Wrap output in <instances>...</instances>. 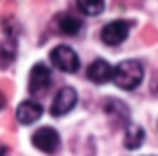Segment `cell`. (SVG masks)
Returning <instances> with one entry per match:
<instances>
[{
    "mask_svg": "<svg viewBox=\"0 0 158 156\" xmlns=\"http://www.w3.org/2000/svg\"><path fill=\"white\" fill-rule=\"evenodd\" d=\"M50 84H52V74H50L48 66L42 64V63H37L31 68V72H30V81H28L30 94L40 96V94H44L50 88Z\"/></svg>",
    "mask_w": 158,
    "mask_h": 156,
    "instance_id": "obj_5",
    "label": "cell"
},
{
    "mask_svg": "<svg viewBox=\"0 0 158 156\" xmlns=\"http://www.w3.org/2000/svg\"><path fill=\"white\" fill-rule=\"evenodd\" d=\"M143 79V66L138 61H121L112 68V81L121 90H134Z\"/></svg>",
    "mask_w": 158,
    "mask_h": 156,
    "instance_id": "obj_1",
    "label": "cell"
},
{
    "mask_svg": "<svg viewBox=\"0 0 158 156\" xmlns=\"http://www.w3.org/2000/svg\"><path fill=\"white\" fill-rule=\"evenodd\" d=\"M4 105H6V97H4L2 92H0V109H4Z\"/></svg>",
    "mask_w": 158,
    "mask_h": 156,
    "instance_id": "obj_14",
    "label": "cell"
},
{
    "mask_svg": "<svg viewBox=\"0 0 158 156\" xmlns=\"http://www.w3.org/2000/svg\"><path fill=\"white\" fill-rule=\"evenodd\" d=\"M50 61L53 63V66L64 74H76L79 70V57L77 53L70 48V46H55L50 51Z\"/></svg>",
    "mask_w": 158,
    "mask_h": 156,
    "instance_id": "obj_2",
    "label": "cell"
},
{
    "mask_svg": "<svg viewBox=\"0 0 158 156\" xmlns=\"http://www.w3.org/2000/svg\"><path fill=\"white\" fill-rule=\"evenodd\" d=\"M6 154V149H4V147H0V156H4Z\"/></svg>",
    "mask_w": 158,
    "mask_h": 156,
    "instance_id": "obj_15",
    "label": "cell"
},
{
    "mask_svg": "<svg viewBox=\"0 0 158 156\" xmlns=\"http://www.w3.org/2000/svg\"><path fill=\"white\" fill-rule=\"evenodd\" d=\"M143 140H145V130H143L140 125H136V123L127 125V130H125V142H123L127 149H131V151L138 149V147L143 143Z\"/></svg>",
    "mask_w": 158,
    "mask_h": 156,
    "instance_id": "obj_10",
    "label": "cell"
},
{
    "mask_svg": "<svg viewBox=\"0 0 158 156\" xmlns=\"http://www.w3.org/2000/svg\"><path fill=\"white\" fill-rule=\"evenodd\" d=\"M79 11L83 15H88V17H94V15H99L105 7L103 0H76Z\"/></svg>",
    "mask_w": 158,
    "mask_h": 156,
    "instance_id": "obj_12",
    "label": "cell"
},
{
    "mask_svg": "<svg viewBox=\"0 0 158 156\" xmlns=\"http://www.w3.org/2000/svg\"><path fill=\"white\" fill-rule=\"evenodd\" d=\"M76 103H77V92H76L72 86H64V88H61V90L55 94L50 112H52L53 117L64 116V114H68V112L76 107Z\"/></svg>",
    "mask_w": 158,
    "mask_h": 156,
    "instance_id": "obj_4",
    "label": "cell"
},
{
    "mask_svg": "<svg viewBox=\"0 0 158 156\" xmlns=\"http://www.w3.org/2000/svg\"><path fill=\"white\" fill-rule=\"evenodd\" d=\"M57 28L61 30V33L74 37V35H77L79 31H81L83 22L79 18H76L74 15H70V13H61L57 17Z\"/></svg>",
    "mask_w": 158,
    "mask_h": 156,
    "instance_id": "obj_9",
    "label": "cell"
},
{
    "mask_svg": "<svg viewBox=\"0 0 158 156\" xmlns=\"http://www.w3.org/2000/svg\"><path fill=\"white\" fill-rule=\"evenodd\" d=\"M17 55V42L15 39L7 37L6 40L0 42V64L2 66H7Z\"/></svg>",
    "mask_w": 158,
    "mask_h": 156,
    "instance_id": "obj_11",
    "label": "cell"
},
{
    "mask_svg": "<svg viewBox=\"0 0 158 156\" xmlns=\"http://www.w3.org/2000/svg\"><path fill=\"white\" fill-rule=\"evenodd\" d=\"M86 76H88V79L92 83H96V84H105L107 81L112 79V66L107 61H103V59H96L88 66Z\"/></svg>",
    "mask_w": 158,
    "mask_h": 156,
    "instance_id": "obj_7",
    "label": "cell"
},
{
    "mask_svg": "<svg viewBox=\"0 0 158 156\" xmlns=\"http://www.w3.org/2000/svg\"><path fill=\"white\" fill-rule=\"evenodd\" d=\"M40 116H42V107H40L37 101H31V99L22 101L19 105V109H17V119L22 125H31Z\"/></svg>",
    "mask_w": 158,
    "mask_h": 156,
    "instance_id": "obj_8",
    "label": "cell"
},
{
    "mask_svg": "<svg viewBox=\"0 0 158 156\" xmlns=\"http://www.w3.org/2000/svg\"><path fill=\"white\" fill-rule=\"evenodd\" d=\"M153 92H155V94H158V77L155 79V83H153Z\"/></svg>",
    "mask_w": 158,
    "mask_h": 156,
    "instance_id": "obj_13",
    "label": "cell"
},
{
    "mask_svg": "<svg viewBox=\"0 0 158 156\" xmlns=\"http://www.w3.org/2000/svg\"><path fill=\"white\" fill-rule=\"evenodd\" d=\"M31 143H33L39 151H42V153L53 154V153L59 149V145H61V138H59V134H57L55 129H52V127H42L39 130H35V134L31 136Z\"/></svg>",
    "mask_w": 158,
    "mask_h": 156,
    "instance_id": "obj_3",
    "label": "cell"
},
{
    "mask_svg": "<svg viewBox=\"0 0 158 156\" xmlns=\"http://www.w3.org/2000/svg\"><path fill=\"white\" fill-rule=\"evenodd\" d=\"M131 30V22L129 20H114L109 22L103 30H101V40L109 46H118L127 39Z\"/></svg>",
    "mask_w": 158,
    "mask_h": 156,
    "instance_id": "obj_6",
    "label": "cell"
}]
</instances>
